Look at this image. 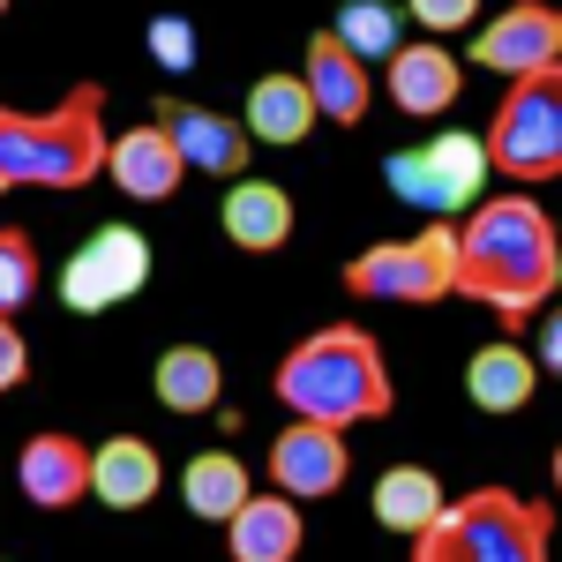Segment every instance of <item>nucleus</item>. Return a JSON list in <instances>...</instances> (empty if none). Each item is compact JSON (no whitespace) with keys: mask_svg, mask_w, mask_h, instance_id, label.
Here are the masks:
<instances>
[{"mask_svg":"<svg viewBox=\"0 0 562 562\" xmlns=\"http://www.w3.org/2000/svg\"><path fill=\"white\" fill-rule=\"evenodd\" d=\"M0 15H8V0H0Z\"/></svg>","mask_w":562,"mask_h":562,"instance_id":"nucleus-29","label":"nucleus"},{"mask_svg":"<svg viewBox=\"0 0 562 562\" xmlns=\"http://www.w3.org/2000/svg\"><path fill=\"white\" fill-rule=\"evenodd\" d=\"M562 285V248H555V217L540 211L525 188L473 203V217L458 225V270L450 293L480 301L503 323H532L540 307L555 301Z\"/></svg>","mask_w":562,"mask_h":562,"instance_id":"nucleus-1","label":"nucleus"},{"mask_svg":"<svg viewBox=\"0 0 562 562\" xmlns=\"http://www.w3.org/2000/svg\"><path fill=\"white\" fill-rule=\"evenodd\" d=\"M278 397L293 405V420L346 435L360 420H383L390 413V368L368 330L330 323V330H307L301 346L278 360Z\"/></svg>","mask_w":562,"mask_h":562,"instance_id":"nucleus-2","label":"nucleus"},{"mask_svg":"<svg viewBox=\"0 0 562 562\" xmlns=\"http://www.w3.org/2000/svg\"><path fill=\"white\" fill-rule=\"evenodd\" d=\"M105 90L76 83L45 113L0 105V195L8 188H83L105 173Z\"/></svg>","mask_w":562,"mask_h":562,"instance_id":"nucleus-3","label":"nucleus"},{"mask_svg":"<svg viewBox=\"0 0 562 562\" xmlns=\"http://www.w3.org/2000/svg\"><path fill=\"white\" fill-rule=\"evenodd\" d=\"M31 375V346H23V330H15V315H0V397Z\"/></svg>","mask_w":562,"mask_h":562,"instance_id":"nucleus-28","label":"nucleus"},{"mask_svg":"<svg viewBox=\"0 0 562 562\" xmlns=\"http://www.w3.org/2000/svg\"><path fill=\"white\" fill-rule=\"evenodd\" d=\"M105 180H113L128 203H166L180 180H188V166H180L173 135L158 128V121H143V128H128V135L105 143Z\"/></svg>","mask_w":562,"mask_h":562,"instance_id":"nucleus-14","label":"nucleus"},{"mask_svg":"<svg viewBox=\"0 0 562 562\" xmlns=\"http://www.w3.org/2000/svg\"><path fill=\"white\" fill-rule=\"evenodd\" d=\"M480 158H487V173L518 180V188L555 180L562 173V76H525V83L503 90L495 121L480 135Z\"/></svg>","mask_w":562,"mask_h":562,"instance_id":"nucleus-5","label":"nucleus"},{"mask_svg":"<svg viewBox=\"0 0 562 562\" xmlns=\"http://www.w3.org/2000/svg\"><path fill=\"white\" fill-rule=\"evenodd\" d=\"M383 90L397 113H413V121H435V113H450L458 105V90H465V68H458V53L442 38H413L397 45L383 60Z\"/></svg>","mask_w":562,"mask_h":562,"instance_id":"nucleus-11","label":"nucleus"},{"mask_svg":"<svg viewBox=\"0 0 562 562\" xmlns=\"http://www.w3.org/2000/svg\"><path fill=\"white\" fill-rule=\"evenodd\" d=\"M150 390H158L166 413H211L225 397V368H217L211 346H166L150 368Z\"/></svg>","mask_w":562,"mask_h":562,"instance_id":"nucleus-21","label":"nucleus"},{"mask_svg":"<svg viewBox=\"0 0 562 562\" xmlns=\"http://www.w3.org/2000/svg\"><path fill=\"white\" fill-rule=\"evenodd\" d=\"M225 548H233V562H301V548H307L301 503H285L278 487L270 495H248L225 518Z\"/></svg>","mask_w":562,"mask_h":562,"instance_id":"nucleus-16","label":"nucleus"},{"mask_svg":"<svg viewBox=\"0 0 562 562\" xmlns=\"http://www.w3.org/2000/svg\"><path fill=\"white\" fill-rule=\"evenodd\" d=\"M301 83H307L315 121H338V128H360V121H368V105H375V76H368V68H360L330 31H315V38H307Z\"/></svg>","mask_w":562,"mask_h":562,"instance_id":"nucleus-13","label":"nucleus"},{"mask_svg":"<svg viewBox=\"0 0 562 562\" xmlns=\"http://www.w3.org/2000/svg\"><path fill=\"white\" fill-rule=\"evenodd\" d=\"M158 128L173 135L180 166L188 173H211V180H240L248 173V158H256V143H248V128L240 121H225V113H211V105H158Z\"/></svg>","mask_w":562,"mask_h":562,"instance_id":"nucleus-12","label":"nucleus"},{"mask_svg":"<svg viewBox=\"0 0 562 562\" xmlns=\"http://www.w3.org/2000/svg\"><path fill=\"white\" fill-rule=\"evenodd\" d=\"M352 473V450L338 428H315V420H293V428H278L270 442V487L285 495V503H323V495H338Z\"/></svg>","mask_w":562,"mask_h":562,"instance_id":"nucleus-10","label":"nucleus"},{"mask_svg":"<svg viewBox=\"0 0 562 562\" xmlns=\"http://www.w3.org/2000/svg\"><path fill=\"white\" fill-rule=\"evenodd\" d=\"M458 270V225L428 217L413 240H375L346 262V293L352 301H397V307H428L450 293Z\"/></svg>","mask_w":562,"mask_h":562,"instance_id":"nucleus-6","label":"nucleus"},{"mask_svg":"<svg viewBox=\"0 0 562 562\" xmlns=\"http://www.w3.org/2000/svg\"><path fill=\"white\" fill-rule=\"evenodd\" d=\"M31 293H38V248L23 225H0V315H15Z\"/></svg>","mask_w":562,"mask_h":562,"instance_id":"nucleus-25","label":"nucleus"},{"mask_svg":"<svg viewBox=\"0 0 562 562\" xmlns=\"http://www.w3.org/2000/svg\"><path fill=\"white\" fill-rule=\"evenodd\" d=\"M405 15H413L428 38H450V31L480 23V0H405Z\"/></svg>","mask_w":562,"mask_h":562,"instance_id":"nucleus-27","label":"nucleus"},{"mask_svg":"<svg viewBox=\"0 0 562 562\" xmlns=\"http://www.w3.org/2000/svg\"><path fill=\"white\" fill-rule=\"evenodd\" d=\"M383 180L413 203V211L428 217H450L458 203H480V180H487V158H480V135H428L420 150H405V158H390Z\"/></svg>","mask_w":562,"mask_h":562,"instance_id":"nucleus-7","label":"nucleus"},{"mask_svg":"<svg viewBox=\"0 0 562 562\" xmlns=\"http://www.w3.org/2000/svg\"><path fill=\"white\" fill-rule=\"evenodd\" d=\"M465 390H473L480 413H525L532 390H540V368H532V352L518 338H495V346H480L465 360Z\"/></svg>","mask_w":562,"mask_h":562,"instance_id":"nucleus-19","label":"nucleus"},{"mask_svg":"<svg viewBox=\"0 0 562 562\" xmlns=\"http://www.w3.org/2000/svg\"><path fill=\"white\" fill-rule=\"evenodd\" d=\"M450 503V487L428 473V465H390L383 480H375V525L383 532H420V525H435V510Z\"/></svg>","mask_w":562,"mask_h":562,"instance_id":"nucleus-23","label":"nucleus"},{"mask_svg":"<svg viewBox=\"0 0 562 562\" xmlns=\"http://www.w3.org/2000/svg\"><path fill=\"white\" fill-rule=\"evenodd\" d=\"M240 128H248V143H278V150L307 143V135H315L307 83H301V76H262V83H248V113H240Z\"/></svg>","mask_w":562,"mask_h":562,"instance_id":"nucleus-20","label":"nucleus"},{"mask_svg":"<svg viewBox=\"0 0 562 562\" xmlns=\"http://www.w3.org/2000/svg\"><path fill=\"white\" fill-rule=\"evenodd\" d=\"M330 38L346 45L360 68H368V60H390V53L405 45L397 38V8H390V0H346L338 23H330Z\"/></svg>","mask_w":562,"mask_h":562,"instance_id":"nucleus-24","label":"nucleus"},{"mask_svg":"<svg viewBox=\"0 0 562 562\" xmlns=\"http://www.w3.org/2000/svg\"><path fill=\"white\" fill-rule=\"evenodd\" d=\"M158 450L143 442V435H113V442H98L90 450V495L105 503V510H143V503H158Z\"/></svg>","mask_w":562,"mask_h":562,"instance_id":"nucleus-18","label":"nucleus"},{"mask_svg":"<svg viewBox=\"0 0 562 562\" xmlns=\"http://www.w3.org/2000/svg\"><path fill=\"white\" fill-rule=\"evenodd\" d=\"M150 53H158V68L188 76V68H195V31H188V15H158V23H150Z\"/></svg>","mask_w":562,"mask_h":562,"instance_id":"nucleus-26","label":"nucleus"},{"mask_svg":"<svg viewBox=\"0 0 562 562\" xmlns=\"http://www.w3.org/2000/svg\"><path fill=\"white\" fill-rule=\"evenodd\" d=\"M15 487L38 510H76L90 495V442H76V435H31L23 458H15Z\"/></svg>","mask_w":562,"mask_h":562,"instance_id":"nucleus-15","label":"nucleus"},{"mask_svg":"<svg viewBox=\"0 0 562 562\" xmlns=\"http://www.w3.org/2000/svg\"><path fill=\"white\" fill-rule=\"evenodd\" d=\"M150 278V240L135 225H98L76 256L60 262V301L98 315V307H121L128 293H143Z\"/></svg>","mask_w":562,"mask_h":562,"instance_id":"nucleus-9","label":"nucleus"},{"mask_svg":"<svg viewBox=\"0 0 562 562\" xmlns=\"http://www.w3.org/2000/svg\"><path fill=\"white\" fill-rule=\"evenodd\" d=\"M473 68L525 83V76H562V15L555 0H510L495 23L473 31Z\"/></svg>","mask_w":562,"mask_h":562,"instance_id":"nucleus-8","label":"nucleus"},{"mask_svg":"<svg viewBox=\"0 0 562 562\" xmlns=\"http://www.w3.org/2000/svg\"><path fill=\"white\" fill-rule=\"evenodd\" d=\"M217 217H225V240L248 248V256H278V248L293 240V195H285L278 180H248L240 173L233 188H225Z\"/></svg>","mask_w":562,"mask_h":562,"instance_id":"nucleus-17","label":"nucleus"},{"mask_svg":"<svg viewBox=\"0 0 562 562\" xmlns=\"http://www.w3.org/2000/svg\"><path fill=\"white\" fill-rule=\"evenodd\" d=\"M248 495H256V487H248V465H240L233 450H203V458H188V473H180V503H188V518H203V525H225Z\"/></svg>","mask_w":562,"mask_h":562,"instance_id":"nucleus-22","label":"nucleus"},{"mask_svg":"<svg viewBox=\"0 0 562 562\" xmlns=\"http://www.w3.org/2000/svg\"><path fill=\"white\" fill-rule=\"evenodd\" d=\"M555 510L518 487H465L413 532V562H548Z\"/></svg>","mask_w":562,"mask_h":562,"instance_id":"nucleus-4","label":"nucleus"}]
</instances>
